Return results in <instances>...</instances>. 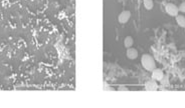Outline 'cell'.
<instances>
[{
    "mask_svg": "<svg viewBox=\"0 0 185 108\" xmlns=\"http://www.w3.org/2000/svg\"><path fill=\"white\" fill-rule=\"evenodd\" d=\"M178 9H179V11H181V12L185 13V1L182 2V3L180 4V6L178 7Z\"/></svg>",
    "mask_w": 185,
    "mask_h": 108,
    "instance_id": "10",
    "label": "cell"
},
{
    "mask_svg": "<svg viewBox=\"0 0 185 108\" xmlns=\"http://www.w3.org/2000/svg\"><path fill=\"white\" fill-rule=\"evenodd\" d=\"M176 22L180 27L185 28V16L183 15H177L176 16Z\"/></svg>",
    "mask_w": 185,
    "mask_h": 108,
    "instance_id": "8",
    "label": "cell"
},
{
    "mask_svg": "<svg viewBox=\"0 0 185 108\" xmlns=\"http://www.w3.org/2000/svg\"><path fill=\"white\" fill-rule=\"evenodd\" d=\"M144 6L147 10H151L154 6L153 0H144Z\"/></svg>",
    "mask_w": 185,
    "mask_h": 108,
    "instance_id": "9",
    "label": "cell"
},
{
    "mask_svg": "<svg viewBox=\"0 0 185 108\" xmlns=\"http://www.w3.org/2000/svg\"><path fill=\"white\" fill-rule=\"evenodd\" d=\"M165 10H166V12H167L170 16H177V15H178V12H179L178 7L176 6L175 4H173V3H168V4H166V6H165Z\"/></svg>",
    "mask_w": 185,
    "mask_h": 108,
    "instance_id": "2",
    "label": "cell"
},
{
    "mask_svg": "<svg viewBox=\"0 0 185 108\" xmlns=\"http://www.w3.org/2000/svg\"><path fill=\"white\" fill-rule=\"evenodd\" d=\"M163 77H164V73H163V71L161 70V69L155 68L153 71H152V78H153L154 80L160 81V80L163 79Z\"/></svg>",
    "mask_w": 185,
    "mask_h": 108,
    "instance_id": "4",
    "label": "cell"
},
{
    "mask_svg": "<svg viewBox=\"0 0 185 108\" xmlns=\"http://www.w3.org/2000/svg\"><path fill=\"white\" fill-rule=\"evenodd\" d=\"M118 90H119V91H122V90H126V91H128L129 89H128V88H127L126 86H120V87L118 88Z\"/></svg>",
    "mask_w": 185,
    "mask_h": 108,
    "instance_id": "11",
    "label": "cell"
},
{
    "mask_svg": "<svg viewBox=\"0 0 185 108\" xmlns=\"http://www.w3.org/2000/svg\"><path fill=\"white\" fill-rule=\"evenodd\" d=\"M157 88H158V85H157L156 80H149V81L146 82L145 84V89L148 91H156Z\"/></svg>",
    "mask_w": 185,
    "mask_h": 108,
    "instance_id": "5",
    "label": "cell"
},
{
    "mask_svg": "<svg viewBox=\"0 0 185 108\" xmlns=\"http://www.w3.org/2000/svg\"><path fill=\"white\" fill-rule=\"evenodd\" d=\"M130 17H131V12L128 11V10H124L123 12L120 13V15H119L118 19H119V22H120V23L125 24V23H127V22L129 21Z\"/></svg>",
    "mask_w": 185,
    "mask_h": 108,
    "instance_id": "3",
    "label": "cell"
},
{
    "mask_svg": "<svg viewBox=\"0 0 185 108\" xmlns=\"http://www.w3.org/2000/svg\"><path fill=\"white\" fill-rule=\"evenodd\" d=\"M141 63H142V66L147 71H153L156 68L155 60H154V58L150 54L143 55L142 58H141Z\"/></svg>",
    "mask_w": 185,
    "mask_h": 108,
    "instance_id": "1",
    "label": "cell"
},
{
    "mask_svg": "<svg viewBox=\"0 0 185 108\" xmlns=\"http://www.w3.org/2000/svg\"><path fill=\"white\" fill-rule=\"evenodd\" d=\"M127 57L131 60L136 59L138 57V51L135 48H131L130 47V48H128V50H127Z\"/></svg>",
    "mask_w": 185,
    "mask_h": 108,
    "instance_id": "6",
    "label": "cell"
},
{
    "mask_svg": "<svg viewBox=\"0 0 185 108\" xmlns=\"http://www.w3.org/2000/svg\"><path fill=\"white\" fill-rule=\"evenodd\" d=\"M134 44V39L133 37H131V36H127L125 38V40H124V45H125L126 48H130V47H132Z\"/></svg>",
    "mask_w": 185,
    "mask_h": 108,
    "instance_id": "7",
    "label": "cell"
}]
</instances>
